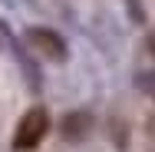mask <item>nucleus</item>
<instances>
[{"instance_id": "nucleus-1", "label": "nucleus", "mask_w": 155, "mask_h": 152, "mask_svg": "<svg viewBox=\"0 0 155 152\" xmlns=\"http://www.w3.org/2000/svg\"><path fill=\"white\" fill-rule=\"evenodd\" d=\"M46 129H50V116H46V109H43V106H33L30 113L20 119L17 132H13V149H17V152L36 149V146L43 142Z\"/></svg>"}, {"instance_id": "nucleus-2", "label": "nucleus", "mask_w": 155, "mask_h": 152, "mask_svg": "<svg viewBox=\"0 0 155 152\" xmlns=\"http://www.w3.org/2000/svg\"><path fill=\"white\" fill-rule=\"evenodd\" d=\"M27 40H30L43 56H50V60H56V63L66 60V43H63L60 33L46 30V27H30V30H27Z\"/></svg>"}, {"instance_id": "nucleus-3", "label": "nucleus", "mask_w": 155, "mask_h": 152, "mask_svg": "<svg viewBox=\"0 0 155 152\" xmlns=\"http://www.w3.org/2000/svg\"><path fill=\"white\" fill-rule=\"evenodd\" d=\"M89 126H93V119H89L86 113H73V116H66V119H63V136H66V139H73V142H79V139H86Z\"/></svg>"}, {"instance_id": "nucleus-4", "label": "nucleus", "mask_w": 155, "mask_h": 152, "mask_svg": "<svg viewBox=\"0 0 155 152\" xmlns=\"http://www.w3.org/2000/svg\"><path fill=\"white\" fill-rule=\"evenodd\" d=\"M139 86L149 93V96H155V73H142L139 76Z\"/></svg>"}, {"instance_id": "nucleus-5", "label": "nucleus", "mask_w": 155, "mask_h": 152, "mask_svg": "<svg viewBox=\"0 0 155 152\" xmlns=\"http://www.w3.org/2000/svg\"><path fill=\"white\" fill-rule=\"evenodd\" d=\"M145 43H149V50H152V56H155V30L149 33V40H145Z\"/></svg>"}]
</instances>
